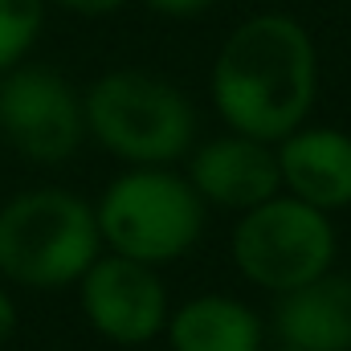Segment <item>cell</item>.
<instances>
[{
	"label": "cell",
	"instance_id": "3957f363",
	"mask_svg": "<svg viewBox=\"0 0 351 351\" xmlns=\"http://www.w3.org/2000/svg\"><path fill=\"white\" fill-rule=\"evenodd\" d=\"M86 131L135 168H164L192 147L196 114L188 98L143 70H110L82 94Z\"/></svg>",
	"mask_w": 351,
	"mask_h": 351
},
{
	"label": "cell",
	"instance_id": "5bb4252c",
	"mask_svg": "<svg viewBox=\"0 0 351 351\" xmlns=\"http://www.w3.org/2000/svg\"><path fill=\"white\" fill-rule=\"evenodd\" d=\"M53 4H62L70 12H82V16H106V12L123 8L127 0H53Z\"/></svg>",
	"mask_w": 351,
	"mask_h": 351
},
{
	"label": "cell",
	"instance_id": "2e32d148",
	"mask_svg": "<svg viewBox=\"0 0 351 351\" xmlns=\"http://www.w3.org/2000/svg\"><path fill=\"white\" fill-rule=\"evenodd\" d=\"M278 351H298V348H278Z\"/></svg>",
	"mask_w": 351,
	"mask_h": 351
},
{
	"label": "cell",
	"instance_id": "7a4b0ae2",
	"mask_svg": "<svg viewBox=\"0 0 351 351\" xmlns=\"http://www.w3.org/2000/svg\"><path fill=\"white\" fill-rule=\"evenodd\" d=\"M98 221L66 188H29L0 204V278L25 290L74 286L98 258Z\"/></svg>",
	"mask_w": 351,
	"mask_h": 351
},
{
	"label": "cell",
	"instance_id": "30bf717a",
	"mask_svg": "<svg viewBox=\"0 0 351 351\" xmlns=\"http://www.w3.org/2000/svg\"><path fill=\"white\" fill-rule=\"evenodd\" d=\"M282 348L298 351H351V278L323 274L298 290H286L274 311Z\"/></svg>",
	"mask_w": 351,
	"mask_h": 351
},
{
	"label": "cell",
	"instance_id": "8992f818",
	"mask_svg": "<svg viewBox=\"0 0 351 351\" xmlns=\"http://www.w3.org/2000/svg\"><path fill=\"white\" fill-rule=\"evenodd\" d=\"M0 135L33 164H66L86 135L82 98L49 66H12L0 82Z\"/></svg>",
	"mask_w": 351,
	"mask_h": 351
},
{
	"label": "cell",
	"instance_id": "277c9868",
	"mask_svg": "<svg viewBox=\"0 0 351 351\" xmlns=\"http://www.w3.org/2000/svg\"><path fill=\"white\" fill-rule=\"evenodd\" d=\"M94 221L110 254L164 265L196 245L204 229V200L168 168H131L102 192Z\"/></svg>",
	"mask_w": 351,
	"mask_h": 351
},
{
	"label": "cell",
	"instance_id": "6da1fadb",
	"mask_svg": "<svg viewBox=\"0 0 351 351\" xmlns=\"http://www.w3.org/2000/svg\"><path fill=\"white\" fill-rule=\"evenodd\" d=\"M213 102L221 119L250 139H286L302 127L319 90L311 33L282 12L250 16L229 33L213 62Z\"/></svg>",
	"mask_w": 351,
	"mask_h": 351
},
{
	"label": "cell",
	"instance_id": "7c38bea8",
	"mask_svg": "<svg viewBox=\"0 0 351 351\" xmlns=\"http://www.w3.org/2000/svg\"><path fill=\"white\" fill-rule=\"evenodd\" d=\"M45 0H0V74L12 70L37 41Z\"/></svg>",
	"mask_w": 351,
	"mask_h": 351
},
{
	"label": "cell",
	"instance_id": "ba28073f",
	"mask_svg": "<svg viewBox=\"0 0 351 351\" xmlns=\"http://www.w3.org/2000/svg\"><path fill=\"white\" fill-rule=\"evenodd\" d=\"M200 200L217 204V208H237L250 213L265 204L269 196H278L282 172H278V152H269L262 139L250 135H225L204 143L192 156V180H188Z\"/></svg>",
	"mask_w": 351,
	"mask_h": 351
},
{
	"label": "cell",
	"instance_id": "4fadbf2b",
	"mask_svg": "<svg viewBox=\"0 0 351 351\" xmlns=\"http://www.w3.org/2000/svg\"><path fill=\"white\" fill-rule=\"evenodd\" d=\"M147 8H156V12H164V16H196V12H204L213 0H143Z\"/></svg>",
	"mask_w": 351,
	"mask_h": 351
},
{
	"label": "cell",
	"instance_id": "5b68a950",
	"mask_svg": "<svg viewBox=\"0 0 351 351\" xmlns=\"http://www.w3.org/2000/svg\"><path fill=\"white\" fill-rule=\"evenodd\" d=\"M233 262L254 286L286 294L331 269L335 229L323 208H311L294 196H269L237 221Z\"/></svg>",
	"mask_w": 351,
	"mask_h": 351
},
{
	"label": "cell",
	"instance_id": "9c48e42d",
	"mask_svg": "<svg viewBox=\"0 0 351 351\" xmlns=\"http://www.w3.org/2000/svg\"><path fill=\"white\" fill-rule=\"evenodd\" d=\"M278 172L294 200L311 208L351 204V135L335 127H298L278 147Z\"/></svg>",
	"mask_w": 351,
	"mask_h": 351
},
{
	"label": "cell",
	"instance_id": "9a60e30c",
	"mask_svg": "<svg viewBox=\"0 0 351 351\" xmlns=\"http://www.w3.org/2000/svg\"><path fill=\"white\" fill-rule=\"evenodd\" d=\"M12 331H16V306H12V298L0 290V343H8Z\"/></svg>",
	"mask_w": 351,
	"mask_h": 351
},
{
	"label": "cell",
	"instance_id": "8fae6325",
	"mask_svg": "<svg viewBox=\"0 0 351 351\" xmlns=\"http://www.w3.org/2000/svg\"><path fill=\"white\" fill-rule=\"evenodd\" d=\"M258 315L225 294L192 298L168 319L172 351H262Z\"/></svg>",
	"mask_w": 351,
	"mask_h": 351
},
{
	"label": "cell",
	"instance_id": "52a82bcc",
	"mask_svg": "<svg viewBox=\"0 0 351 351\" xmlns=\"http://www.w3.org/2000/svg\"><path fill=\"white\" fill-rule=\"evenodd\" d=\"M78 302L90 327L123 348L152 343L168 327V290L156 265L123 254L94 258V265L78 278Z\"/></svg>",
	"mask_w": 351,
	"mask_h": 351
}]
</instances>
